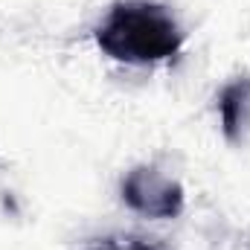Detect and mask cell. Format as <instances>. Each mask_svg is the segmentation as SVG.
Listing matches in <instances>:
<instances>
[{
    "label": "cell",
    "instance_id": "1",
    "mask_svg": "<svg viewBox=\"0 0 250 250\" xmlns=\"http://www.w3.org/2000/svg\"><path fill=\"white\" fill-rule=\"evenodd\" d=\"M96 44L117 62L157 64L181 53L184 32L166 6L151 0H120L96 26Z\"/></svg>",
    "mask_w": 250,
    "mask_h": 250
},
{
    "label": "cell",
    "instance_id": "2",
    "mask_svg": "<svg viewBox=\"0 0 250 250\" xmlns=\"http://www.w3.org/2000/svg\"><path fill=\"white\" fill-rule=\"evenodd\" d=\"M123 201L146 218H178L184 212V187L154 166H137L123 178Z\"/></svg>",
    "mask_w": 250,
    "mask_h": 250
},
{
    "label": "cell",
    "instance_id": "3",
    "mask_svg": "<svg viewBox=\"0 0 250 250\" xmlns=\"http://www.w3.org/2000/svg\"><path fill=\"white\" fill-rule=\"evenodd\" d=\"M221 131L230 143H242L250 128V79H233L218 93Z\"/></svg>",
    "mask_w": 250,
    "mask_h": 250
},
{
    "label": "cell",
    "instance_id": "4",
    "mask_svg": "<svg viewBox=\"0 0 250 250\" xmlns=\"http://www.w3.org/2000/svg\"><path fill=\"white\" fill-rule=\"evenodd\" d=\"M117 250H160L157 245H148V242H131L125 248H117Z\"/></svg>",
    "mask_w": 250,
    "mask_h": 250
},
{
    "label": "cell",
    "instance_id": "5",
    "mask_svg": "<svg viewBox=\"0 0 250 250\" xmlns=\"http://www.w3.org/2000/svg\"><path fill=\"white\" fill-rule=\"evenodd\" d=\"M93 250H117V245H102V248H93Z\"/></svg>",
    "mask_w": 250,
    "mask_h": 250
}]
</instances>
